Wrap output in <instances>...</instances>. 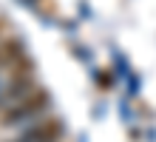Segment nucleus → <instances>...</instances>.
Instances as JSON below:
<instances>
[{
  "mask_svg": "<svg viewBox=\"0 0 156 142\" xmlns=\"http://www.w3.org/2000/svg\"><path fill=\"white\" fill-rule=\"evenodd\" d=\"M51 105H54V100H51L48 88L37 85L31 94H26L23 100H17V102H12L9 108L0 111V128H14V131H20V128H26V125H31V122L43 119L45 114H51Z\"/></svg>",
  "mask_w": 156,
  "mask_h": 142,
  "instance_id": "1",
  "label": "nucleus"
},
{
  "mask_svg": "<svg viewBox=\"0 0 156 142\" xmlns=\"http://www.w3.org/2000/svg\"><path fill=\"white\" fill-rule=\"evenodd\" d=\"M6 34V23H3V17H0V37Z\"/></svg>",
  "mask_w": 156,
  "mask_h": 142,
  "instance_id": "4",
  "label": "nucleus"
},
{
  "mask_svg": "<svg viewBox=\"0 0 156 142\" xmlns=\"http://www.w3.org/2000/svg\"><path fill=\"white\" fill-rule=\"evenodd\" d=\"M23 57H29L23 37H14V34H3L0 37V71H12Z\"/></svg>",
  "mask_w": 156,
  "mask_h": 142,
  "instance_id": "3",
  "label": "nucleus"
},
{
  "mask_svg": "<svg viewBox=\"0 0 156 142\" xmlns=\"http://www.w3.org/2000/svg\"><path fill=\"white\" fill-rule=\"evenodd\" d=\"M66 134H68L66 122H62L60 117H54V114H45L43 119L20 128V131H17V137L9 139V142H62Z\"/></svg>",
  "mask_w": 156,
  "mask_h": 142,
  "instance_id": "2",
  "label": "nucleus"
}]
</instances>
